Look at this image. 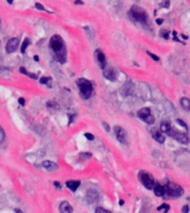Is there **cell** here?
Returning a JSON list of instances; mask_svg holds the SVG:
<instances>
[{"label": "cell", "instance_id": "obj_1", "mask_svg": "<svg viewBox=\"0 0 190 213\" xmlns=\"http://www.w3.org/2000/svg\"><path fill=\"white\" fill-rule=\"evenodd\" d=\"M49 47H50V51L52 53L53 59L62 64L66 63V61H67V48H66V43H65L63 39L59 34H53L51 37Z\"/></svg>", "mask_w": 190, "mask_h": 213}, {"label": "cell", "instance_id": "obj_2", "mask_svg": "<svg viewBox=\"0 0 190 213\" xmlns=\"http://www.w3.org/2000/svg\"><path fill=\"white\" fill-rule=\"evenodd\" d=\"M77 85L79 88V92H80L81 98L84 99V100L89 99L91 95H92V91H94L92 83L90 82L89 80H87V79L80 78L77 80Z\"/></svg>", "mask_w": 190, "mask_h": 213}, {"label": "cell", "instance_id": "obj_3", "mask_svg": "<svg viewBox=\"0 0 190 213\" xmlns=\"http://www.w3.org/2000/svg\"><path fill=\"white\" fill-rule=\"evenodd\" d=\"M130 17L132 18L134 20L138 21V22L145 23L148 19V15L147 12L145 11V9H142L141 7L139 6H132L131 9H130V12H129Z\"/></svg>", "mask_w": 190, "mask_h": 213}, {"label": "cell", "instance_id": "obj_4", "mask_svg": "<svg viewBox=\"0 0 190 213\" xmlns=\"http://www.w3.org/2000/svg\"><path fill=\"white\" fill-rule=\"evenodd\" d=\"M184 194V189L177 183L169 182L167 186H165V195H168L170 198H179Z\"/></svg>", "mask_w": 190, "mask_h": 213}, {"label": "cell", "instance_id": "obj_5", "mask_svg": "<svg viewBox=\"0 0 190 213\" xmlns=\"http://www.w3.org/2000/svg\"><path fill=\"white\" fill-rule=\"evenodd\" d=\"M139 180H140V182L144 184V186L147 188L148 190L153 189V186H155V180H153V178H152L151 174L141 171L139 173Z\"/></svg>", "mask_w": 190, "mask_h": 213}, {"label": "cell", "instance_id": "obj_6", "mask_svg": "<svg viewBox=\"0 0 190 213\" xmlns=\"http://www.w3.org/2000/svg\"><path fill=\"white\" fill-rule=\"evenodd\" d=\"M167 135H169V137L173 138L175 140H177L178 142H180V143H182V144L188 143V137L184 135V133H182V132L176 130L175 128H170V129L168 130Z\"/></svg>", "mask_w": 190, "mask_h": 213}, {"label": "cell", "instance_id": "obj_7", "mask_svg": "<svg viewBox=\"0 0 190 213\" xmlns=\"http://www.w3.org/2000/svg\"><path fill=\"white\" fill-rule=\"evenodd\" d=\"M115 135H116L117 140L120 143H123V144L127 143V133H126L125 129H122L121 127H119V125L115 127Z\"/></svg>", "mask_w": 190, "mask_h": 213}, {"label": "cell", "instance_id": "obj_8", "mask_svg": "<svg viewBox=\"0 0 190 213\" xmlns=\"http://www.w3.org/2000/svg\"><path fill=\"white\" fill-rule=\"evenodd\" d=\"M134 92V84L132 81H126V83L122 85V88H121V95H125V97H129V95H131L132 93Z\"/></svg>", "mask_w": 190, "mask_h": 213}, {"label": "cell", "instance_id": "obj_9", "mask_svg": "<svg viewBox=\"0 0 190 213\" xmlns=\"http://www.w3.org/2000/svg\"><path fill=\"white\" fill-rule=\"evenodd\" d=\"M18 46H19V39L18 38H12L9 39L6 45V51L8 53H12L17 50Z\"/></svg>", "mask_w": 190, "mask_h": 213}, {"label": "cell", "instance_id": "obj_10", "mask_svg": "<svg viewBox=\"0 0 190 213\" xmlns=\"http://www.w3.org/2000/svg\"><path fill=\"white\" fill-rule=\"evenodd\" d=\"M95 55H96V58H97V60H98V63H99L100 68L101 69H105V68H106V56L103 55V52L98 49V50H96Z\"/></svg>", "mask_w": 190, "mask_h": 213}, {"label": "cell", "instance_id": "obj_11", "mask_svg": "<svg viewBox=\"0 0 190 213\" xmlns=\"http://www.w3.org/2000/svg\"><path fill=\"white\" fill-rule=\"evenodd\" d=\"M103 77L106 79H108L109 81H116V79H117V72H116V70H113L112 68L105 69V71H103Z\"/></svg>", "mask_w": 190, "mask_h": 213}, {"label": "cell", "instance_id": "obj_12", "mask_svg": "<svg viewBox=\"0 0 190 213\" xmlns=\"http://www.w3.org/2000/svg\"><path fill=\"white\" fill-rule=\"evenodd\" d=\"M59 211H60V212H63V213L72 212V207L70 205L69 202L63 201V202H61L60 205H59Z\"/></svg>", "mask_w": 190, "mask_h": 213}, {"label": "cell", "instance_id": "obj_13", "mask_svg": "<svg viewBox=\"0 0 190 213\" xmlns=\"http://www.w3.org/2000/svg\"><path fill=\"white\" fill-rule=\"evenodd\" d=\"M42 167L47 169L48 171H56V170H58V164L52 162V161H44L42 162Z\"/></svg>", "mask_w": 190, "mask_h": 213}, {"label": "cell", "instance_id": "obj_14", "mask_svg": "<svg viewBox=\"0 0 190 213\" xmlns=\"http://www.w3.org/2000/svg\"><path fill=\"white\" fill-rule=\"evenodd\" d=\"M98 200V193L95 190H90L87 192V201L89 203H94Z\"/></svg>", "mask_w": 190, "mask_h": 213}, {"label": "cell", "instance_id": "obj_15", "mask_svg": "<svg viewBox=\"0 0 190 213\" xmlns=\"http://www.w3.org/2000/svg\"><path fill=\"white\" fill-rule=\"evenodd\" d=\"M153 192H155V194H156L157 196L162 198V196L165 195V186H162V185H160L159 183H157V184H155V186H153Z\"/></svg>", "mask_w": 190, "mask_h": 213}, {"label": "cell", "instance_id": "obj_16", "mask_svg": "<svg viewBox=\"0 0 190 213\" xmlns=\"http://www.w3.org/2000/svg\"><path fill=\"white\" fill-rule=\"evenodd\" d=\"M66 185H67V188L69 190H71L72 192H75V191H77V189L79 188L80 181H73V180H71V181H67V182H66Z\"/></svg>", "mask_w": 190, "mask_h": 213}, {"label": "cell", "instance_id": "obj_17", "mask_svg": "<svg viewBox=\"0 0 190 213\" xmlns=\"http://www.w3.org/2000/svg\"><path fill=\"white\" fill-rule=\"evenodd\" d=\"M152 138L159 142V143H163L165 142V135H162L159 131H152Z\"/></svg>", "mask_w": 190, "mask_h": 213}, {"label": "cell", "instance_id": "obj_18", "mask_svg": "<svg viewBox=\"0 0 190 213\" xmlns=\"http://www.w3.org/2000/svg\"><path fill=\"white\" fill-rule=\"evenodd\" d=\"M150 113H151V111L149 108H142V109H140L139 111H138V117H139L141 120H145L146 117L149 116Z\"/></svg>", "mask_w": 190, "mask_h": 213}, {"label": "cell", "instance_id": "obj_19", "mask_svg": "<svg viewBox=\"0 0 190 213\" xmlns=\"http://www.w3.org/2000/svg\"><path fill=\"white\" fill-rule=\"evenodd\" d=\"M180 104L184 110H190V100L188 98H181L180 99Z\"/></svg>", "mask_w": 190, "mask_h": 213}, {"label": "cell", "instance_id": "obj_20", "mask_svg": "<svg viewBox=\"0 0 190 213\" xmlns=\"http://www.w3.org/2000/svg\"><path fill=\"white\" fill-rule=\"evenodd\" d=\"M20 72L23 73V74H25V76H28V77H30V78H32V79H38V76L37 74H34V73H30V72H28L25 68H20Z\"/></svg>", "mask_w": 190, "mask_h": 213}, {"label": "cell", "instance_id": "obj_21", "mask_svg": "<svg viewBox=\"0 0 190 213\" xmlns=\"http://www.w3.org/2000/svg\"><path fill=\"white\" fill-rule=\"evenodd\" d=\"M171 128V125L168 123V122H161V124H160V129H161V131L163 132V133H167L168 130Z\"/></svg>", "mask_w": 190, "mask_h": 213}, {"label": "cell", "instance_id": "obj_22", "mask_svg": "<svg viewBox=\"0 0 190 213\" xmlns=\"http://www.w3.org/2000/svg\"><path fill=\"white\" fill-rule=\"evenodd\" d=\"M145 122H147V123H149V124H152L153 122H155V117L152 116V114H149V116H147L145 118V120H144Z\"/></svg>", "mask_w": 190, "mask_h": 213}, {"label": "cell", "instance_id": "obj_23", "mask_svg": "<svg viewBox=\"0 0 190 213\" xmlns=\"http://www.w3.org/2000/svg\"><path fill=\"white\" fill-rule=\"evenodd\" d=\"M29 43H30L29 39H25V41H23V47H21V53H25V52H26V48L28 47Z\"/></svg>", "mask_w": 190, "mask_h": 213}, {"label": "cell", "instance_id": "obj_24", "mask_svg": "<svg viewBox=\"0 0 190 213\" xmlns=\"http://www.w3.org/2000/svg\"><path fill=\"white\" fill-rule=\"evenodd\" d=\"M169 205L168 204H166V203H163V204H161L160 207H158V211H166V212H168L169 211Z\"/></svg>", "mask_w": 190, "mask_h": 213}, {"label": "cell", "instance_id": "obj_25", "mask_svg": "<svg viewBox=\"0 0 190 213\" xmlns=\"http://www.w3.org/2000/svg\"><path fill=\"white\" fill-rule=\"evenodd\" d=\"M147 55L150 57L152 60H155V61H159V60H160V59H159V57L156 56V55H153V53L150 52V51H147Z\"/></svg>", "mask_w": 190, "mask_h": 213}, {"label": "cell", "instance_id": "obj_26", "mask_svg": "<svg viewBox=\"0 0 190 213\" xmlns=\"http://www.w3.org/2000/svg\"><path fill=\"white\" fill-rule=\"evenodd\" d=\"M34 7H36V9H38V10H40V11H47V10H46V8L42 6L40 2H36V4H34Z\"/></svg>", "mask_w": 190, "mask_h": 213}, {"label": "cell", "instance_id": "obj_27", "mask_svg": "<svg viewBox=\"0 0 190 213\" xmlns=\"http://www.w3.org/2000/svg\"><path fill=\"white\" fill-rule=\"evenodd\" d=\"M80 159H82V160H87V159H89V158H91V153H80Z\"/></svg>", "mask_w": 190, "mask_h": 213}, {"label": "cell", "instance_id": "obj_28", "mask_svg": "<svg viewBox=\"0 0 190 213\" xmlns=\"http://www.w3.org/2000/svg\"><path fill=\"white\" fill-rule=\"evenodd\" d=\"M51 78H49V77H42V78H40V83L41 84H46L48 81H50Z\"/></svg>", "mask_w": 190, "mask_h": 213}, {"label": "cell", "instance_id": "obj_29", "mask_svg": "<svg viewBox=\"0 0 190 213\" xmlns=\"http://www.w3.org/2000/svg\"><path fill=\"white\" fill-rule=\"evenodd\" d=\"M96 212L97 213H109V211L106 210V209H102V207H98L97 209H96Z\"/></svg>", "mask_w": 190, "mask_h": 213}, {"label": "cell", "instance_id": "obj_30", "mask_svg": "<svg viewBox=\"0 0 190 213\" xmlns=\"http://www.w3.org/2000/svg\"><path fill=\"white\" fill-rule=\"evenodd\" d=\"M177 123H179L180 125H182L184 129L186 130H188V127H187V124H186V122L184 121H182L181 119H177Z\"/></svg>", "mask_w": 190, "mask_h": 213}, {"label": "cell", "instance_id": "obj_31", "mask_svg": "<svg viewBox=\"0 0 190 213\" xmlns=\"http://www.w3.org/2000/svg\"><path fill=\"white\" fill-rule=\"evenodd\" d=\"M5 140V131L2 130V128L0 127V143Z\"/></svg>", "mask_w": 190, "mask_h": 213}, {"label": "cell", "instance_id": "obj_32", "mask_svg": "<svg viewBox=\"0 0 190 213\" xmlns=\"http://www.w3.org/2000/svg\"><path fill=\"white\" fill-rule=\"evenodd\" d=\"M168 31L167 30H161L160 31V36H161L162 38H165V39H168Z\"/></svg>", "mask_w": 190, "mask_h": 213}, {"label": "cell", "instance_id": "obj_33", "mask_svg": "<svg viewBox=\"0 0 190 213\" xmlns=\"http://www.w3.org/2000/svg\"><path fill=\"white\" fill-rule=\"evenodd\" d=\"M84 137L88 139V140H90V141H92L94 139H95V137L91 135V133H89V132H87V133H84Z\"/></svg>", "mask_w": 190, "mask_h": 213}, {"label": "cell", "instance_id": "obj_34", "mask_svg": "<svg viewBox=\"0 0 190 213\" xmlns=\"http://www.w3.org/2000/svg\"><path fill=\"white\" fill-rule=\"evenodd\" d=\"M102 125H103V128L106 129V131H110V128H109L108 123H106V122H102Z\"/></svg>", "mask_w": 190, "mask_h": 213}, {"label": "cell", "instance_id": "obj_35", "mask_svg": "<svg viewBox=\"0 0 190 213\" xmlns=\"http://www.w3.org/2000/svg\"><path fill=\"white\" fill-rule=\"evenodd\" d=\"M182 212H184V213L189 212V207H188V205H184V207H182Z\"/></svg>", "mask_w": 190, "mask_h": 213}, {"label": "cell", "instance_id": "obj_36", "mask_svg": "<svg viewBox=\"0 0 190 213\" xmlns=\"http://www.w3.org/2000/svg\"><path fill=\"white\" fill-rule=\"evenodd\" d=\"M19 104H20V106H25V99H23V98H19Z\"/></svg>", "mask_w": 190, "mask_h": 213}, {"label": "cell", "instance_id": "obj_37", "mask_svg": "<svg viewBox=\"0 0 190 213\" xmlns=\"http://www.w3.org/2000/svg\"><path fill=\"white\" fill-rule=\"evenodd\" d=\"M75 5H84V2L81 0H76L75 1Z\"/></svg>", "mask_w": 190, "mask_h": 213}, {"label": "cell", "instance_id": "obj_38", "mask_svg": "<svg viewBox=\"0 0 190 213\" xmlns=\"http://www.w3.org/2000/svg\"><path fill=\"white\" fill-rule=\"evenodd\" d=\"M162 21H163V20H162V19H160V18H159V19H157V23H158V25H161Z\"/></svg>", "mask_w": 190, "mask_h": 213}, {"label": "cell", "instance_id": "obj_39", "mask_svg": "<svg viewBox=\"0 0 190 213\" xmlns=\"http://www.w3.org/2000/svg\"><path fill=\"white\" fill-rule=\"evenodd\" d=\"M53 184L57 186V189H60V184H59V182H53Z\"/></svg>", "mask_w": 190, "mask_h": 213}, {"label": "cell", "instance_id": "obj_40", "mask_svg": "<svg viewBox=\"0 0 190 213\" xmlns=\"http://www.w3.org/2000/svg\"><path fill=\"white\" fill-rule=\"evenodd\" d=\"M34 61H39V57H38V56H34Z\"/></svg>", "mask_w": 190, "mask_h": 213}, {"label": "cell", "instance_id": "obj_41", "mask_svg": "<svg viewBox=\"0 0 190 213\" xmlns=\"http://www.w3.org/2000/svg\"><path fill=\"white\" fill-rule=\"evenodd\" d=\"M123 203H125L123 200H120V201H119V204H120V205H123Z\"/></svg>", "mask_w": 190, "mask_h": 213}, {"label": "cell", "instance_id": "obj_42", "mask_svg": "<svg viewBox=\"0 0 190 213\" xmlns=\"http://www.w3.org/2000/svg\"><path fill=\"white\" fill-rule=\"evenodd\" d=\"M181 37H182V38H184V39H188V37H187V36H184V34H181Z\"/></svg>", "mask_w": 190, "mask_h": 213}, {"label": "cell", "instance_id": "obj_43", "mask_svg": "<svg viewBox=\"0 0 190 213\" xmlns=\"http://www.w3.org/2000/svg\"><path fill=\"white\" fill-rule=\"evenodd\" d=\"M7 1H8L9 4H12V2H13V0H7Z\"/></svg>", "mask_w": 190, "mask_h": 213}]
</instances>
